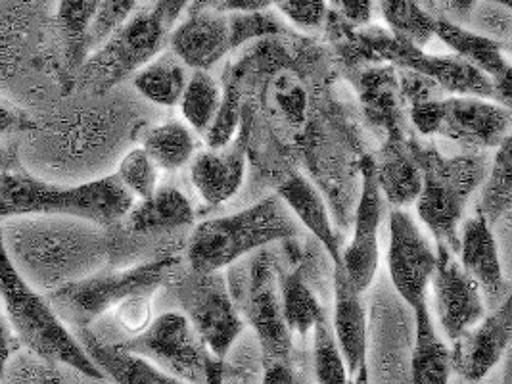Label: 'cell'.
<instances>
[{"instance_id":"cell-1","label":"cell","mask_w":512,"mask_h":384,"mask_svg":"<svg viewBox=\"0 0 512 384\" xmlns=\"http://www.w3.org/2000/svg\"><path fill=\"white\" fill-rule=\"evenodd\" d=\"M10 264L39 292H52L102 269L110 258L106 227L70 216L12 217L0 223Z\"/></svg>"},{"instance_id":"cell-2","label":"cell","mask_w":512,"mask_h":384,"mask_svg":"<svg viewBox=\"0 0 512 384\" xmlns=\"http://www.w3.org/2000/svg\"><path fill=\"white\" fill-rule=\"evenodd\" d=\"M135 204L116 175L81 185H60L33 177L24 169L0 173V219L70 216L110 227L121 223Z\"/></svg>"},{"instance_id":"cell-3","label":"cell","mask_w":512,"mask_h":384,"mask_svg":"<svg viewBox=\"0 0 512 384\" xmlns=\"http://www.w3.org/2000/svg\"><path fill=\"white\" fill-rule=\"evenodd\" d=\"M300 225L279 194L256 204L200 223L188 242V265L196 273L221 271L275 242L298 239Z\"/></svg>"},{"instance_id":"cell-4","label":"cell","mask_w":512,"mask_h":384,"mask_svg":"<svg viewBox=\"0 0 512 384\" xmlns=\"http://www.w3.org/2000/svg\"><path fill=\"white\" fill-rule=\"evenodd\" d=\"M0 300L22 348L52 365H66L93 381L102 371L83 350L75 333L58 317L47 294L31 287L10 264L0 239Z\"/></svg>"},{"instance_id":"cell-5","label":"cell","mask_w":512,"mask_h":384,"mask_svg":"<svg viewBox=\"0 0 512 384\" xmlns=\"http://www.w3.org/2000/svg\"><path fill=\"white\" fill-rule=\"evenodd\" d=\"M413 154L422 175V187L415 202L420 219L438 244L457 254L466 202L486 179L488 162L476 154L449 158L434 148L419 146H413Z\"/></svg>"},{"instance_id":"cell-6","label":"cell","mask_w":512,"mask_h":384,"mask_svg":"<svg viewBox=\"0 0 512 384\" xmlns=\"http://www.w3.org/2000/svg\"><path fill=\"white\" fill-rule=\"evenodd\" d=\"M177 265L179 256H162L129 269H98L66 287L48 292V302L71 331L89 329L123 300L154 296Z\"/></svg>"},{"instance_id":"cell-7","label":"cell","mask_w":512,"mask_h":384,"mask_svg":"<svg viewBox=\"0 0 512 384\" xmlns=\"http://www.w3.org/2000/svg\"><path fill=\"white\" fill-rule=\"evenodd\" d=\"M282 33H286V27L271 10L231 14L188 10L187 20L177 25L167 39L171 52L185 66L206 72L236 48Z\"/></svg>"},{"instance_id":"cell-8","label":"cell","mask_w":512,"mask_h":384,"mask_svg":"<svg viewBox=\"0 0 512 384\" xmlns=\"http://www.w3.org/2000/svg\"><path fill=\"white\" fill-rule=\"evenodd\" d=\"M167 37L169 33L152 10L135 12L79 66V87L96 96L106 95L154 60Z\"/></svg>"},{"instance_id":"cell-9","label":"cell","mask_w":512,"mask_h":384,"mask_svg":"<svg viewBox=\"0 0 512 384\" xmlns=\"http://www.w3.org/2000/svg\"><path fill=\"white\" fill-rule=\"evenodd\" d=\"M173 296L211 356L225 360L244 331V321L223 273H196L190 269L188 275L175 281Z\"/></svg>"},{"instance_id":"cell-10","label":"cell","mask_w":512,"mask_h":384,"mask_svg":"<svg viewBox=\"0 0 512 384\" xmlns=\"http://www.w3.org/2000/svg\"><path fill=\"white\" fill-rule=\"evenodd\" d=\"M112 344L190 384H206L208 367L215 360L181 312L162 313L139 335Z\"/></svg>"},{"instance_id":"cell-11","label":"cell","mask_w":512,"mask_h":384,"mask_svg":"<svg viewBox=\"0 0 512 384\" xmlns=\"http://www.w3.org/2000/svg\"><path fill=\"white\" fill-rule=\"evenodd\" d=\"M248 271L238 287L236 308H240L254 327L265 363H292V333L288 331L282 304L275 252L267 246L257 250L248 262Z\"/></svg>"},{"instance_id":"cell-12","label":"cell","mask_w":512,"mask_h":384,"mask_svg":"<svg viewBox=\"0 0 512 384\" xmlns=\"http://www.w3.org/2000/svg\"><path fill=\"white\" fill-rule=\"evenodd\" d=\"M511 108L480 96H443L434 135L472 148H497L509 137Z\"/></svg>"},{"instance_id":"cell-13","label":"cell","mask_w":512,"mask_h":384,"mask_svg":"<svg viewBox=\"0 0 512 384\" xmlns=\"http://www.w3.org/2000/svg\"><path fill=\"white\" fill-rule=\"evenodd\" d=\"M388 269L397 294L413 310L426 296L436 269V252L417 221L403 208H394L390 214Z\"/></svg>"},{"instance_id":"cell-14","label":"cell","mask_w":512,"mask_h":384,"mask_svg":"<svg viewBox=\"0 0 512 384\" xmlns=\"http://www.w3.org/2000/svg\"><path fill=\"white\" fill-rule=\"evenodd\" d=\"M430 285L434 287L438 321L449 340L459 338L486 315L482 290L443 244L436 248V269Z\"/></svg>"},{"instance_id":"cell-15","label":"cell","mask_w":512,"mask_h":384,"mask_svg":"<svg viewBox=\"0 0 512 384\" xmlns=\"http://www.w3.org/2000/svg\"><path fill=\"white\" fill-rule=\"evenodd\" d=\"M382 221V192L376 181L374 158H365L361 164V196L355 214L353 239L342 252L340 264L344 265L353 287L365 292L373 285L378 271V229Z\"/></svg>"},{"instance_id":"cell-16","label":"cell","mask_w":512,"mask_h":384,"mask_svg":"<svg viewBox=\"0 0 512 384\" xmlns=\"http://www.w3.org/2000/svg\"><path fill=\"white\" fill-rule=\"evenodd\" d=\"M511 338V298H505L493 312L453 340L455 346L449 350L451 371L470 383L482 381L505 356Z\"/></svg>"},{"instance_id":"cell-17","label":"cell","mask_w":512,"mask_h":384,"mask_svg":"<svg viewBox=\"0 0 512 384\" xmlns=\"http://www.w3.org/2000/svg\"><path fill=\"white\" fill-rule=\"evenodd\" d=\"M248 137L250 131L244 125L227 146L210 148L194 156L190 179L206 204L219 206L240 191L248 164Z\"/></svg>"},{"instance_id":"cell-18","label":"cell","mask_w":512,"mask_h":384,"mask_svg":"<svg viewBox=\"0 0 512 384\" xmlns=\"http://www.w3.org/2000/svg\"><path fill=\"white\" fill-rule=\"evenodd\" d=\"M434 37H438L445 47L453 50L455 56L463 58L476 70L486 73L493 83L495 100L509 108L511 64L505 58V50H509V45L493 41L443 16H436L434 20Z\"/></svg>"},{"instance_id":"cell-19","label":"cell","mask_w":512,"mask_h":384,"mask_svg":"<svg viewBox=\"0 0 512 384\" xmlns=\"http://www.w3.org/2000/svg\"><path fill=\"white\" fill-rule=\"evenodd\" d=\"M457 254L461 256V265L465 267L466 273L476 281L482 296L488 298L493 308L509 298V283L503 273L499 246L484 217L463 219L459 229Z\"/></svg>"},{"instance_id":"cell-20","label":"cell","mask_w":512,"mask_h":384,"mask_svg":"<svg viewBox=\"0 0 512 384\" xmlns=\"http://www.w3.org/2000/svg\"><path fill=\"white\" fill-rule=\"evenodd\" d=\"M361 294L353 287L344 265L334 264V315L330 325L351 377L367 361V313Z\"/></svg>"},{"instance_id":"cell-21","label":"cell","mask_w":512,"mask_h":384,"mask_svg":"<svg viewBox=\"0 0 512 384\" xmlns=\"http://www.w3.org/2000/svg\"><path fill=\"white\" fill-rule=\"evenodd\" d=\"M73 333L87 356L102 371L104 379H110L114 384H190L167 375L160 367L137 354L117 348L116 344L96 335L91 327L77 329Z\"/></svg>"},{"instance_id":"cell-22","label":"cell","mask_w":512,"mask_h":384,"mask_svg":"<svg viewBox=\"0 0 512 384\" xmlns=\"http://www.w3.org/2000/svg\"><path fill=\"white\" fill-rule=\"evenodd\" d=\"M280 200L303 227L325 246L332 264H340L342 248L334 233L325 200L317 187L300 173H292L279 187Z\"/></svg>"},{"instance_id":"cell-23","label":"cell","mask_w":512,"mask_h":384,"mask_svg":"<svg viewBox=\"0 0 512 384\" xmlns=\"http://www.w3.org/2000/svg\"><path fill=\"white\" fill-rule=\"evenodd\" d=\"M121 223H125V229L131 233L181 229L194 223V208L185 192L165 185L158 187L148 198L135 200Z\"/></svg>"},{"instance_id":"cell-24","label":"cell","mask_w":512,"mask_h":384,"mask_svg":"<svg viewBox=\"0 0 512 384\" xmlns=\"http://www.w3.org/2000/svg\"><path fill=\"white\" fill-rule=\"evenodd\" d=\"M380 192L394 208L415 204L422 187L419 164L413 146H403V139H390L380 158L374 160Z\"/></svg>"},{"instance_id":"cell-25","label":"cell","mask_w":512,"mask_h":384,"mask_svg":"<svg viewBox=\"0 0 512 384\" xmlns=\"http://www.w3.org/2000/svg\"><path fill=\"white\" fill-rule=\"evenodd\" d=\"M357 91L369 120L386 131L388 141L401 139L399 133V79L394 66L373 64L357 75Z\"/></svg>"},{"instance_id":"cell-26","label":"cell","mask_w":512,"mask_h":384,"mask_svg":"<svg viewBox=\"0 0 512 384\" xmlns=\"http://www.w3.org/2000/svg\"><path fill=\"white\" fill-rule=\"evenodd\" d=\"M413 312L415 344L411 354V384H447L451 377V352L436 333L426 296Z\"/></svg>"},{"instance_id":"cell-27","label":"cell","mask_w":512,"mask_h":384,"mask_svg":"<svg viewBox=\"0 0 512 384\" xmlns=\"http://www.w3.org/2000/svg\"><path fill=\"white\" fill-rule=\"evenodd\" d=\"M187 81V66L173 52L158 54L133 75L135 89L158 106L179 104Z\"/></svg>"},{"instance_id":"cell-28","label":"cell","mask_w":512,"mask_h":384,"mask_svg":"<svg viewBox=\"0 0 512 384\" xmlns=\"http://www.w3.org/2000/svg\"><path fill=\"white\" fill-rule=\"evenodd\" d=\"M140 148H144L158 168L175 171L194 158L198 143L187 123L165 121L142 133Z\"/></svg>"},{"instance_id":"cell-29","label":"cell","mask_w":512,"mask_h":384,"mask_svg":"<svg viewBox=\"0 0 512 384\" xmlns=\"http://www.w3.org/2000/svg\"><path fill=\"white\" fill-rule=\"evenodd\" d=\"M484 189L476 206V216L484 217L489 227L501 223L511 214L512 206V139L511 135L497 146L495 160L482 181Z\"/></svg>"},{"instance_id":"cell-30","label":"cell","mask_w":512,"mask_h":384,"mask_svg":"<svg viewBox=\"0 0 512 384\" xmlns=\"http://www.w3.org/2000/svg\"><path fill=\"white\" fill-rule=\"evenodd\" d=\"M282 317L290 333L305 336L326 315L313 290L303 281L302 271L294 269L280 277Z\"/></svg>"},{"instance_id":"cell-31","label":"cell","mask_w":512,"mask_h":384,"mask_svg":"<svg viewBox=\"0 0 512 384\" xmlns=\"http://www.w3.org/2000/svg\"><path fill=\"white\" fill-rule=\"evenodd\" d=\"M221 100H223L221 89L210 73L194 70L192 77L187 81V87L183 91L179 104L188 125L206 137L211 123L221 108Z\"/></svg>"},{"instance_id":"cell-32","label":"cell","mask_w":512,"mask_h":384,"mask_svg":"<svg viewBox=\"0 0 512 384\" xmlns=\"http://www.w3.org/2000/svg\"><path fill=\"white\" fill-rule=\"evenodd\" d=\"M380 12L390 31L411 41L417 47H424L434 39V20L417 0H378Z\"/></svg>"},{"instance_id":"cell-33","label":"cell","mask_w":512,"mask_h":384,"mask_svg":"<svg viewBox=\"0 0 512 384\" xmlns=\"http://www.w3.org/2000/svg\"><path fill=\"white\" fill-rule=\"evenodd\" d=\"M100 0H60L56 24L60 29L71 70L83 64V39Z\"/></svg>"},{"instance_id":"cell-34","label":"cell","mask_w":512,"mask_h":384,"mask_svg":"<svg viewBox=\"0 0 512 384\" xmlns=\"http://www.w3.org/2000/svg\"><path fill=\"white\" fill-rule=\"evenodd\" d=\"M313 369L317 384H350L348 367L336 342L330 319L323 315L313 325Z\"/></svg>"},{"instance_id":"cell-35","label":"cell","mask_w":512,"mask_h":384,"mask_svg":"<svg viewBox=\"0 0 512 384\" xmlns=\"http://www.w3.org/2000/svg\"><path fill=\"white\" fill-rule=\"evenodd\" d=\"M123 189L135 200H144L160 187V168L144 152V148L129 150L114 173Z\"/></svg>"},{"instance_id":"cell-36","label":"cell","mask_w":512,"mask_h":384,"mask_svg":"<svg viewBox=\"0 0 512 384\" xmlns=\"http://www.w3.org/2000/svg\"><path fill=\"white\" fill-rule=\"evenodd\" d=\"M135 8L137 0H100L83 39V62L135 14Z\"/></svg>"},{"instance_id":"cell-37","label":"cell","mask_w":512,"mask_h":384,"mask_svg":"<svg viewBox=\"0 0 512 384\" xmlns=\"http://www.w3.org/2000/svg\"><path fill=\"white\" fill-rule=\"evenodd\" d=\"M465 24H470L468 29L503 45H509L511 41L512 18L509 8L478 0L476 6L470 10Z\"/></svg>"},{"instance_id":"cell-38","label":"cell","mask_w":512,"mask_h":384,"mask_svg":"<svg viewBox=\"0 0 512 384\" xmlns=\"http://www.w3.org/2000/svg\"><path fill=\"white\" fill-rule=\"evenodd\" d=\"M271 98L282 120L290 125H302L307 114V93L292 73H282L273 81Z\"/></svg>"},{"instance_id":"cell-39","label":"cell","mask_w":512,"mask_h":384,"mask_svg":"<svg viewBox=\"0 0 512 384\" xmlns=\"http://www.w3.org/2000/svg\"><path fill=\"white\" fill-rule=\"evenodd\" d=\"M275 8L302 31L323 29L330 12L325 0H279Z\"/></svg>"},{"instance_id":"cell-40","label":"cell","mask_w":512,"mask_h":384,"mask_svg":"<svg viewBox=\"0 0 512 384\" xmlns=\"http://www.w3.org/2000/svg\"><path fill=\"white\" fill-rule=\"evenodd\" d=\"M240 123V96L238 91L227 89L221 100V108L206 133V141L210 148H223L236 137V127Z\"/></svg>"},{"instance_id":"cell-41","label":"cell","mask_w":512,"mask_h":384,"mask_svg":"<svg viewBox=\"0 0 512 384\" xmlns=\"http://www.w3.org/2000/svg\"><path fill=\"white\" fill-rule=\"evenodd\" d=\"M119 331L125 333V338L142 333L152 321V296H133L117 304L112 310Z\"/></svg>"},{"instance_id":"cell-42","label":"cell","mask_w":512,"mask_h":384,"mask_svg":"<svg viewBox=\"0 0 512 384\" xmlns=\"http://www.w3.org/2000/svg\"><path fill=\"white\" fill-rule=\"evenodd\" d=\"M50 365L52 363H47L27 352L25 348H20L6 363L0 384H37L47 373Z\"/></svg>"},{"instance_id":"cell-43","label":"cell","mask_w":512,"mask_h":384,"mask_svg":"<svg viewBox=\"0 0 512 384\" xmlns=\"http://www.w3.org/2000/svg\"><path fill=\"white\" fill-rule=\"evenodd\" d=\"M279 0H190L187 10H213L221 14L231 12H263L275 8Z\"/></svg>"},{"instance_id":"cell-44","label":"cell","mask_w":512,"mask_h":384,"mask_svg":"<svg viewBox=\"0 0 512 384\" xmlns=\"http://www.w3.org/2000/svg\"><path fill=\"white\" fill-rule=\"evenodd\" d=\"M332 12L355 27L369 24L373 18L374 0H330Z\"/></svg>"},{"instance_id":"cell-45","label":"cell","mask_w":512,"mask_h":384,"mask_svg":"<svg viewBox=\"0 0 512 384\" xmlns=\"http://www.w3.org/2000/svg\"><path fill=\"white\" fill-rule=\"evenodd\" d=\"M31 127H33V121L27 120L20 110L0 102V139H6L10 135H16Z\"/></svg>"},{"instance_id":"cell-46","label":"cell","mask_w":512,"mask_h":384,"mask_svg":"<svg viewBox=\"0 0 512 384\" xmlns=\"http://www.w3.org/2000/svg\"><path fill=\"white\" fill-rule=\"evenodd\" d=\"M22 348L6 313H0V377L8 360Z\"/></svg>"},{"instance_id":"cell-47","label":"cell","mask_w":512,"mask_h":384,"mask_svg":"<svg viewBox=\"0 0 512 384\" xmlns=\"http://www.w3.org/2000/svg\"><path fill=\"white\" fill-rule=\"evenodd\" d=\"M261 384H300L292 369V363H265V375Z\"/></svg>"},{"instance_id":"cell-48","label":"cell","mask_w":512,"mask_h":384,"mask_svg":"<svg viewBox=\"0 0 512 384\" xmlns=\"http://www.w3.org/2000/svg\"><path fill=\"white\" fill-rule=\"evenodd\" d=\"M443 8L449 12L451 22L455 24H465L470 10L476 6L478 0H440Z\"/></svg>"},{"instance_id":"cell-49","label":"cell","mask_w":512,"mask_h":384,"mask_svg":"<svg viewBox=\"0 0 512 384\" xmlns=\"http://www.w3.org/2000/svg\"><path fill=\"white\" fill-rule=\"evenodd\" d=\"M14 169H24L20 164L18 152H16L14 146L2 143V139H0V173L2 171H14Z\"/></svg>"},{"instance_id":"cell-50","label":"cell","mask_w":512,"mask_h":384,"mask_svg":"<svg viewBox=\"0 0 512 384\" xmlns=\"http://www.w3.org/2000/svg\"><path fill=\"white\" fill-rule=\"evenodd\" d=\"M206 384H225V365L221 360H213L206 373Z\"/></svg>"},{"instance_id":"cell-51","label":"cell","mask_w":512,"mask_h":384,"mask_svg":"<svg viewBox=\"0 0 512 384\" xmlns=\"http://www.w3.org/2000/svg\"><path fill=\"white\" fill-rule=\"evenodd\" d=\"M37 384H66V381H64V377L60 375L58 365H50L47 369V373L41 377V381Z\"/></svg>"},{"instance_id":"cell-52","label":"cell","mask_w":512,"mask_h":384,"mask_svg":"<svg viewBox=\"0 0 512 384\" xmlns=\"http://www.w3.org/2000/svg\"><path fill=\"white\" fill-rule=\"evenodd\" d=\"M355 381L353 384H369V369H367V361L361 363V367L357 369V373L353 375Z\"/></svg>"},{"instance_id":"cell-53","label":"cell","mask_w":512,"mask_h":384,"mask_svg":"<svg viewBox=\"0 0 512 384\" xmlns=\"http://www.w3.org/2000/svg\"><path fill=\"white\" fill-rule=\"evenodd\" d=\"M420 6L426 10V12H430L432 16H440V12H438V6H440V0H417Z\"/></svg>"},{"instance_id":"cell-54","label":"cell","mask_w":512,"mask_h":384,"mask_svg":"<svg viewBox=\"0 0 512 384\" xmlns=\"http://www.w3.org/2000/svg\"><path fill=\"white\" fill-rule=\"evenodd\" d=\"M486 2L497 4V6H503V8H509V10H511L512 6V0H486Z\"/></svg>"},{"instance_id":"cell-55","label":"cell","mask_w":512,"mask_h":384,"mask_svg":"<svg viewBox=\"0 0 512 384\" xmlns=\"http://www.w3.org/2000/svg\"><path fill=\"white\" fill-rule=\"evenodd\" d=\"M350 384H353V383H350Z\"/></svg>"}]
</instances>
